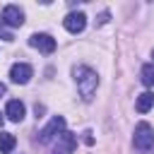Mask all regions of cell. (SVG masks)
I'll use <instances>...</instances> for the list:
<instances>
[{
    "instance_id": "277c9868",
    "label": "cell",
    "mask_w": 154,
    "mask_h": 154,
    "mask_svg": "<svg viewBox=\"0 0 154 154\" xmlns=\"http://www.w3.org/2000/svg\"><path fill=\"white\" fill-rule=\"evenodd\" d=\"M75 147H77V135L70 132V130H65V132H60V135L55 137L53 154H72Z\"/></svg>"
},
{
    "instance_id": "ba28073f",
    "label": "cell",
    "mask_w": 154,
    "mask_h": 154,
    "mask_svg": "<svg viewBox=\"0 0 154 154\" xmlns=\"http://www.w3.org/2000/svg\"><path fill=\"white\" fill-rule=\"evenodd\" d=\"M63 26L70 31V34H82L87 29V14L84 12H70L65 19H63Z\"/></svg>"
},
{
    "instance_id": "e0dca14e",
    "label": "cell",
    "mask_w": 154,
    "mask_h": 154,
    "mask_svg": "<svg viewBox=\"0 0 154 154\" xmlns=\"http://www.w3.org/2000/svg\"><path fill=\"white\" fill-rule=\"evenodd\" d=\"M152 58H154V51H152Z\"/></svg>"
},
{
    "instance_id": "5b68a950",
    "label": "cell",
    "mask_w": 154,
    "mask_h": 154,
    "mask_svg": "<svg viewBox=\"0 0 154 154\" xmlns=\"http://www.w3.org/2000/svg\"><path fill=\"white\" fill-rule=\"evenodd\" d=\"M29 46H31V48H38V51L46 53V55H51L58 43H55V38H53L51 34H31V36H29Z\"/></svg>"
},
{
    "instance_id": "3957f363",
    "label": "cell",
    "mask_w": 154,
    "mask_h": 154,
    "mask_svg": "<svg viewBox=\"0 0 154 154\" xmlns=\"http://www.w3.org/2000/svg\"><path fill=\"white\" fill-rule=\"evenodd\" d=\"M60 132H65V118H63V116H53V118H51V123L38 132V142H43V144H46V142L55 140Z\"/></svg>"
},
{
    "instance_id": "9a60e30c",
    "label": "cell",
    "mask_w": 154,
    "mask_h": 154,
    "mask_svg": "<svg viewBox=\"0 0 154 154\" xmlns=\"http://www.w3.org/2000/svg\"><path fill=\"white\" fill-rule=\"evenodd\" d=\"M5 91H7V87H5L2 82H0V96H5Z\"/></svg>"
},
{
    "instance_id": "8fae6325",
    "label": "cell",
    "mask_w": 154,
    "mask_h": 154,
    "mask_svg": "<svg viewBox=\"0 0 154 154\" xmlns=\"http://www.w3.org/2000/svg\"><path fill=\"white\" fill-rule=\"evenodd\" d=\"M17 147V137L12 132H0V154H10Z\"/></svg>"
},
{
    "instance_id": "5bb4252c",
    "label": "cell",
    "mask_w": 154,
    "mask_h": 154,
    "mask_svg": "<svg viewBox=\"0 0 154 154\" xmlns=\"http://www.w3.org/2000/svg\"><path fill=\"white\" fill-rule=\"evenodd\" d=\"M84 142H87V144H94V137H91V132H89V130L84 132Z\"/></svg>"
},
{
    "instance_id": "52a82bcc",
    "label": "cell",
    "mask_w": 154,
    "mask_h": 154,
    "mask_svg": "<svg viewBox=\"0 0 154 154\" xmlns=\"http://www.w3.org/2000/svg\"><path fill=\"white\" fill-rule=\"evenodd\" d=\"M31 77H34V67H31L29 63H14V65L10 67V79H12L14 84H26Z\"/></svg>"
},
{
    "instance_id": "7a4b0ae2",
    "label": "cell",
    "mask_w": 154,
    "mask_h": 154,
    "mask_svg": "<svg viewBox=\"0 0 154 154\" xmlns=\"http://www.w3.org/2000/svg\"><path fill=\"white\" fill-rule=\"evenodd\" d=\"M132 144L140 152H152L154 149V128L149 123H137L135 125V135H132Z\"/></svg>"
},
{
    "instance_id": "4fadbf2b",
    "label": "cell",
    "mask_w": 154,
    "mask_h": 154,
    "mask_svg": "<svg viewBox=\"0 0 154 154\" xmlns=\"http://www.w3.org/2000/svg\"><path fill=\"white\" fill-rule=\"evenodd\" d=\"M0 38H5V41H12V38H14V36H12V31H7L2 22H0Z\"/></svg>"
},
{
    "instance_id": "7c38bea8",
    "label": "cell",
    "mask_w": 154,
    "mask_h": 154,
    "mask_svg": "<svg viewBox=\"0 0 154 154\" xmlns=\"http://www.w3.org/2000/svg\"><path fill=\"white\" fill-rule=\"evenodd\" d=\"M140 79L144 87H154V63H144L140 70Z\"/></svg>"
},
{
    "instance_id": "8992f818",
    "label": "cell",
    "mask_w": 154,
    "mask_h": 154,
    "mask_svg": "<svg viewBox=\"0 0 154 154\" xmlns=\"http://www.w3.org/2000/svg\"><path fill=\"white\" fill-rule=\"evenodd\" d=\"M0 22L7 24V26H22V24H24V10H22L19 5H5Z\"/></svg>"
},
{
    "instance_id": "30bf717a",
    "label": "cell",
    "mask_w": 154,
    "mask_h": 154,
    "mask_svg": "<svg viewBox=\"0 0 154 154\" xmlns=\"http://www.w3.org/2000/svg\"><path fill=\"white\" fill-rule=\"evenodd\" d=\"M152 106H154V94H152V91H142V94L137 96V101H135V108H137L140 113H147Z\"/></svg>"
},
{
    "instance_id": "9c48e42d",
    "label": "cell",
    "mask_w": 154,
    "mask_h": 154,
    "mask_svg": "<svg viewBox=\"0 0 154 154\" xmlns=\"http://www.w3.org/2000/svg\"><path fill=\"white\" fill-rule=\"evenodd\" d=\"M24 113H26V108H24V103H22L19 99H10V101H7V106H5V116H7V120H12V123H22Z\"/></svg>"
},
{
    "instance_id": "2e32d148",
    "label": "cell",
    "mask_w": 154,
    "mask_h": 154,
    "mask_svg": "<svg viewBox=\"0 0 154 154\" xmlns=\"http://www.w3.org/2000/svg\"><path fill=\"white\" fill-rule=\"evenodd\" d=\"M2 123H5V113H0V128H2Z\"/></svg>"
},
{
    "instance_id": "6da1fadb",
    "label": "cell",
    "mask_w": 154,
    "mask_h": 154,
    "mask_svg": "<svg viewBox=\"0 0 154 154\" xmlns=\"http://www.w3.org/2000/svg\"><path fill=\"white\" fill-rule=\"evenodd\" d=\"M72 75H75L77 91H79L82 101H91L96 96V89H99V75H96V70H91L87 65H77L72 70Z\"/></svg>"
}]
</instances>
